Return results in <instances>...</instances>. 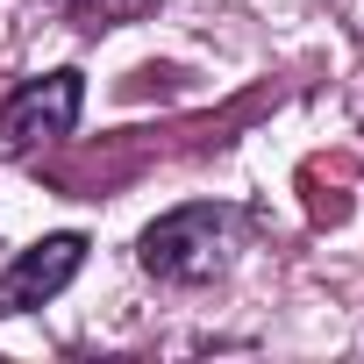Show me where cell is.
Masks as SVG:
<instances>
[{
    "label": "cell",
    "instance_id": "cell-2",
    "mask_svg": "<svg viewBox=\"0 0 364 364\" xmlns=\"http://www.w3.org/2000/svg\"><path fill=\"white\" fill-rule=\"evenodd\" d=\"M79 107H86V79L65 65V72H43L29 86L8 93V107H0V157H29L43 143H65L79 129Z\"/></svg>",
    "mask_w": 364,
    "mask_h": 364
},
{
    "label": "cell",
    "instance_id": "cell-1",
    "mask_svg": "<svg viewBox=\"0 0 364 364\" xmlns=\"http://www.w3.org/2000/svg\"><path fill=\"white\" fill-rule=\"evenodd\" d=\"M236 243H243V215L222 208V200H193V208H171V215H157L143 229L136 264L157 286H208V279L229 272Z\"/></svg>",
    "mask_w": 364,
    "mask_h": 364
},
{
    "label": "cell",
    "instance_id": "cell-3",
    "mask_svg": "<svg viewBox=\"0 0 364 364\" xmlns=\"http://www.w3.org/2000/svg\"><path fill=\"white\" fill-rule=\"evenodd\" d=\"M79 264H86V236H79V229H58V236L29 243L8 272H0V314H29V307L58 300V293L79 279Z\"/></svg>",
    "mask_w": 364,
    "mask_h": 364
}]
</instances>
